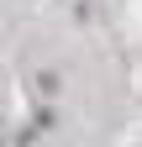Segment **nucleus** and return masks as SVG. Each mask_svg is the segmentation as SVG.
I'll return each instance as SVG.
<instances>
[]
</instances>
